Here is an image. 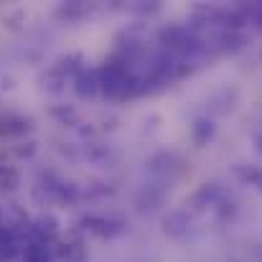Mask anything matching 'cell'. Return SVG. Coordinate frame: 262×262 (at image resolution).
Here are the masks:
<instances>
[{"label":"cell","mask_w":262,"mask_h":262,"mask_svg":"<svg viewBox=\"0 0 262 262\" xmlns=\"http://www.w3.org/2000/svg\"><path fill=\"white\" fill-rule=\"evenodd\" d=\"M33 237H36L38 242H43V245L59 242V237H61V224H59V219H56L54 214H41V216L33 222Z\"/></svg>","instance_id":"6da1fadb"},{"label":"cell","mask_w":262,"mask_h":262,"mask_svg":"<svg viewBox=\"0 0 262 262\" xmlns=\"http://www.w3.org/2000/svg\"><path fill=\"white\" fill-rule=\"evenodd\" d=\"M74 92L82 99H92L99 92V74H97V69H92V67L77 69V74H74Z\"/></svg>","instance_id":"7a4b0ae2"},{"label":"cell","mask_w":262,"mask_h":262,"mask_svg":"<svg viewBox=\"0 0 262 262\" xmlns=\"http://www.w3.org/2000/svg\"><path fill=\"white\" fill-rule=\"evenodd\" d=\"M82 224H84L87 232L97 234V237H115V234H120L125 229L122 222L120 219H112V216H87Z\"/></svg>","instance_id":"3957f363"},{"label":"cell","mask_w":262,"mask_h":262,"mask_svg":"<svg viewBox=\"0 0 262 262\" xmlns=\"http://www.w3.org/2000/svg\"><path fill=\"white\" fill-rule=\"evenodd\" d=\"M56 252L67 262H82L84 260V239H82V234L79 232L67 234V239L56 245Z\"/></svg>","instance_id":"277c9868"},{"label":"cell","mask_w":262,"mask_h":262,"mask_svg":"<svg viewBox=\"0 0 262 262\" xmlns=\"http://www.w3.org/2000/svg\"><path fill=\"white\" fill-rule=\"evenodd\" d=\"M219 196H222V191H219V186L216 183H206V186H201L193 196H191V209H196V211H201V209H206V206H216L219 204Z\"/></svg>","instance_id":"5b68a950"},{"label":"cell","mask_w":262,"mask_h":262,"mask_svg":"<svg viewBox=\"0 0 262 262\" xmlns=\"http://www.w3.org/2000/svg\"><path fill=\"white\" fill-rule=\"evenodd\" d=\"M188 227H191L188 211H171L163 219V232L171 234V237H186L188 234Z\"/></svg>","instance_id":"8992f818"},{"label":"cell","mask_w":262,"mask_h":262,"mask_svg":"<svg viewBox=\"0 0 262 262\" xmlns=\"http://www.w3.org/2000/svg\"><path fill=\"white\" fill-rule=\"evenodd\" d=\"M20 255H23V262H54V250L49 245L38 242V239L26 242Z\"/></svg>","instance_id":"52a82bcc"},{"label":"cell","mask_w":262,"mask_h":262,"mask_svg":"<svg viewBox=\"0 0 262 262\" xmlns=\"http://www.w3.org/2000/svg\"><path fill=\"white\" fill-rule=\"evenodd\" d=\"M214 135H216V127H214V122H211L209 117H199V120L191 125V140H193L199 148L209 145V143L214 140Z\"/></svg>","instance_id":"ba28073f"},{"label":"cell","mask_w":262,"mask_h":262,"mask_svg":"<svg viewBox=\"0 0 262 262\" xmlns=\"http://www.w3.org/2000/svg\"><path fill=\"white\" fill-rule=\"evenodd\" d=\"M18 250H23L18 245V234H13L10 229H3L0 227V262L13 260L18 255Z\"/></svg>","instance_id":"9c48e42d"},{"label":"cell","mask_w":262,"mask_h":262,"mask_svg":"<svg viewBox=\"0 0 262 262\" xmlns=\"http://www.w3.org/2000/svg\"><path fill=\"white\" fill-rule=\"evenodd\" d=\"M20 186V171L15 166H0V191H15Z\"/></svg>","instance_id":"30bf717a"},{"label":"cell","mask_w":262,"mask_h":262,"mask_svg":"<svg viewBox=\"0 0 262 262\" xmlns=\"http://www.w3.org/2000/svg\"><path fill=\"white\" fill-rule=\"evenodd\" d=\"M237 176L242 181H247L250 186H257L262 188V171L260 168H247V166H237Z\"/></svg>","instance_id":"8fae6325"}]
</instances>
